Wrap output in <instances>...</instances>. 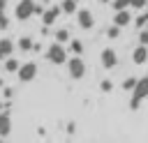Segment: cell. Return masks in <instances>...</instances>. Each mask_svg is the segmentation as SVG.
I'll return each mask as SVG.
<instances>
[{"label": "cell", "instance_id": "cell-1", "mask_svg": "<svg viewBox=\"0 0 148 143\" xmlns=\"http://www.w3.org/2000/svg\"><path fill=\"white\" fill-rule=\"evenodd\" d=\"M148 97V76H143V78H139L136 81V85H134V90H132V99H130V108H139V104L143 101Z\"/></svg>", "mask_w": 148, "mask_h": 143}, {"label": "cell", "instance_id": "cell-2", "mask_svg": "<svg viewBox=\"0 0 148 143\" xmlns=\"http://www.w3.org/2000/svg\"><path fill=\"white\" fill-rule=\"evenodd\" d=\"M46 60L53 62V65H65L69 58H67V48L60 44V42H53L49 48H46Z\"/></svg>", "mask_w": 148, "mask_h": 143}, {"label": "cell", "instance_id": "cell-3", "mask_svg": "<svg viewBox=\"0 0 148 143\" xmlns=\"http://www.w3.org/2000/svg\"><path fill=\"white\" fill-rule=\"evenodd\" d=\"M67 72H69V76H72L74 81L83 78V76H86V62H83V58H81V55L69 58V60H67Z\"/></svg>", "mask_w": 148, "mask_h": 143}, {"label": "cell", "instance_id": "cell-4", "mask_svg": "<svg viewBox=\"0 0 148 143\" xmlns=\"http://www.w3.org/2000/svg\"><path fill=\"white\" fill-rule=\"evenodd\" d=\"M35 0H18V5L14 7V16L18 21H28L32 14H35Z\"/></svg>", "mask_w": 148, "mask_h": 143}, {"label": "cell", "instance_id": "cell-5", "mask_svg": "<svg viewBox=\"0 0 148 143\" xmlns=\"http://www.w3.org/2000/svg\"><path fill=\"white\" fill-rule=\"evenodd\" d=\"M16 76H18L21 83H30V81L37 76V62H23V65L18 67Z\"/></svg>", "mask_w": 148, "mask_h": 143}, {"label": "cell", "instance_id": "cell-6", "mask_svg": "<svg viewBox=\"0 0 148 143\" xmlns=\"http://www.w3.org/2000/svg\"><path fill=\"white\" fill-rule=\"evenodd\" d=\"M76 23L81 30H90L95 25V18H92V12L90 9H79L76 12Z\"/></svg>", "mask_w": 148, "mask_h": 143}, {"label": "cell", "instance_id": "cell-7", "mask_svg": "<svg viewBox=\"0 0 148 143\" xmlns=\"http://www.w3.org/2000/svg\"><path fill=\"white\" fill-rule=\"evenodd\" d=\"M62 14V7H49V9H44V14H42V23L49 28V25H53L56 21H58V16Z\"/></svg>", "mask_w": 148, "mask_h": 143}, {"label": "cell", "instance_id": "cell-8", "mask_svg": "<svg viewBox=\"0 0 148 143\" xmlns=\"http://www.w3.org/2000/svg\"><path fill=\"white\" fill-rule=\"evenodd\" d=\"M99 60H102V67L113 69V67L118 65V53H116L113 48H104V51H102V55H99Z\"/></svg>", "mask_w": 148, "mask_h": 143}, {"label": "cell", "instance_id": "cell-9", "mask_svg": "<svg viewBox=\"0 0 148 143\" xmlns=\"http://www.w3.org/2000/svg\"><path fill=\"white\" fill-rule=\"evenodd\" d=\"M9 131H12V115H9V108H5L0 111V136L7 138Z\"/></svg>", "mask_w": 148, "mask_h": 143}, {"label": "cell", "instance_id": "cell-10", "mask_svg": "<svg viewBox=\"0 0 148 143\" xmlns=\"http://www.w3.org/2000/svg\"><path fill=\"white\" fill-rule=\"evenodd\" d=\"M113 23H116V25H120V28H125V25H130V23H132V14H130L127 9H118V12H116V16H113Z\"/></svg>", "mask_w": 148, "mask_h": 143}, {"label": "cell", "instance_id": "cell-11", "mask_svg": "<svg viewBox=\"0 0 148 143\" xmlns=\"http://www.w3.org/2000/svg\"><path fill=\"white\" fill-rule=\"evenodd\" d=\"M132 60H134L136 65H143V62L148 60V46H146V44H139V46L134 48V53H132Z\"/></svg>", "mask_w": 148, "mask_h": 143}, {"label": "cell", "instance_id": "cell-12", "mask_svg": "<svg viewBox=\"0 0 148 143\" xmlns=\"http://www.w3.org/2000/svg\"><path fill=\"white\" fill-rule=\"evenodd\" d=\"M12 53H14V42L7 39V37H2V39H0V60L9 58Z\"/></svg>", "mask_w": 148, "mask_h": 143}, {"label": "cell", "instance_id": "cell-13", "mask_svg": "<svg viewBox=\"0 0 148 143\" xmlns=\"http://www.w3.org/2000/svg\"><path fill=\"white\" fill-rule=\"evenodd\" d=\"M62 12L65 14H76L79 12V0H62Z\"/></svg>", "mask_w": 148, "mask_h": 143}, {"label": "cell", "instance_id": "cell-14", "mask_svg": "<svg viewBox=\"0 0 148 143\" xmlns=\"http://www.w3.org/2000/svg\"><path fill=\"white\" fill-rule=\"evenodd\" d=\"M18 67H21V62L16 60V58H5V72H12V74H16L18 72Z\"/></svg>", "mask_w": 148, "mask_h": 143}, {"label": "cell", "instance_id": "cell-15", "mask_svg": "<svg viewBox=\"0 0 148 143\" xmlns=\"http://www.w3.org/2000/svg\"><path fill=\"white\" fill-rule=\"evenodd\" d=\"M32 46H35V42H32L30 37H21V39H18V48H21L23 53H28V51H32Z\"/></svg>", "mask_w": 148, "mask_h": 143}, {"label": "cell", "instance_id": "cell-16", "mask_svg": "<svg viewBox=\"0 0 148 143\" xmlns=\"http://www.w3.org/2000/svg\"><path fill=\"white\" fill-rule=\"evenodd\" d=\"M111 5H113L116 12H118V9H130V7H132V0H111Z\"/></svg>", "mask_w": 148, "mask_h": 143}, {"label": "cell", "instance_id": "cell-17", "mask_svg": "<svg viewBox=\"0 0 148 143\" xmlns=\"http://www.w3.org/2000/svg\"><path fill=\"white\" fill-rule=\"evenodd\" d=\"M56 42H60V44H65V42H69V32H67L65 28H60V30H56Z\"/></svg>", "mask_w": 148, "mask_h": 143}, {"label": "cell", "instance_id": "cell-18", "mask_svg": "<svg viewBox=\"0 0 148 143\" xmlns=\"http://www.w3.org/2000/svg\"><path fill=\"white\" fill-rule=\"evenodd\" d=\"M134 23H136V28L141 30V28H146V23H148V12H141L136 18H134Z\"/></svg>", "mask_w": 148, "mask_h": 143}, {"label": "cell", "instance_id": "cell-19", "mask_svg": "<svg viewBox=\"0 0 148 143\" xmlns=\"http://www.w3.org/2000/svg\"><path fill=\"white\" fill-rule=\"evenodd\" d=\"M69 51L79 55V53H83V44H81L79 39H72V42H69Z\"/></svg>", "mask_w": 148, "mask_h": 143}, {"label": "cell", "instance_id": "cell-20", "mask_svg": "<svg viewBox=\"0 0 148 143\" xmlns=\"http://www.w3.org/2000/svg\"><path fill=\"white\" fill-rule=\"evenodd\" d=\"M106 37H109V39H116V37H120V25H116V23H113V25L106 30Z\"/></svg>", "mask_w": 148, "mask_h": 143}, {"label": "cell", "instance_id": "cell-21", "mask_svg": "<svg viewBox=\"0 0 148 143\" xmlns=\"http://www.w3.org/2000/svg\"><path fill=\"white\" fill-rule=\"evenodd\" d=\"M9 28V16L5 14V9H0V30H7Z\"/></svg>", "mask_w": 148, "mask_h": 143}, {"label": "cell", "instance_id": "cell-22", "mask_svg": "<svg viewBox=\"0 0 148 143\" xmlns=\"http://www.w3.org/2000/svg\"><path fill=\"white\" fill-rule=\"evenodd\" d=\"M136 81H139V78H134V76H130V78H125V81H123V88H125V90H134V85H136Z\"/></svg>", "mask_w": 148, "mask_h": 143}, {"label": "cell", "instance_id": "cell-23", "mask_svg": "<svg viewBox=\"0 0 148 143\" xmlns=\"http://www.w3.org/2000/svg\"><path fill=\"white\" fill-rule=\"evenodd\" d=\"M139 44H146L148 46V28H141L139 30Z\"/></svg>", "mask_w": 148, "mask_h": 143}, {"label": "cell", "instance_id": "cell-24", "mask_svg": "<svg viewBox=\"0 0 148 143\" xmlns=\"http://www.w3.org/2000/svg\"><path fill=\"white\" fill-rule=\"evenodd\" d=\"M146 5H148V0H132V7H134V9H139V12H141Z\"/></svg>", "mask_w": 148, "mask_h": 143}, {"label": "cell", "instance_id": "cell-25", "mask_svg": "<svg viewBox=\"0 0 148 143\" xmlns=\"http://www.w3.org/2000/svg\"><path fill=\"white\" fill-rule=\"evenodd\" d=\"M99 88H102L104 92H111V88H113V83H111V81H102V83H99Z\"/></svg>", "mask_w": 148, "mask_h": 143}, {"label": "cell", "instance_id": "cell-26", "mask_svg": "<svg viewBox=\"0 0 148 143\" xmlns=\"http://www.w3.org/2000/svg\"><path fill=\"white\" fill-rule=\"evenodd\" d=\"M2 97H5V99H12V97H14V90H12V88H2Z\"/></svg>", "mask_w": 148, "mask_h": 143}, {"label": "cell", "instance_id": "cell-27", "mask_svg": "<svg viewBox=\"0 0 148 143\" xmlns=\"http://www.w3.org/2000/svg\"><path fill=\"white\" fill-rule=\"evenodd\" d=\"M74 129H76V125H74V122H69V125H67V131H69V134H74Z\"/></svg>", "mask_w": 148, "mask_h": 143}, {"label": "cell", "instance_id": "cell-28", "mask_svg": "<svg viewBox=\"0 0 148 143\" xmlns=\"http://www.w3.org/2000/svg\"><path fill=\"white\" fill-rule=\"evenodd\" d=\"M0 9H7V0H0Z\"/></svg>", "mask_w": 148, "mask_h": 143}, {"label": "cell", "instance_id": "cell-29", "mask_svg": "<svg viewBox=\"0 0 148 143\" xmlns=\"http://www.w3.org/2000/svg\"><path fill=\"white\" fill-rule=\"evenodd\" d=\"M5 108H7V104H2V101H0V111H5Z\"/></svg>", "mask_w": 148, "mask_h": 143}, {"label": "cell", "instance_id": "cell-30", "mask_svg": "<svg viewBox=\"0 0 148 143\" xmlns=\"http://www.w3.org/2000/svg\"><path fill=\"white\" fill-rule=\"evenodd\" d=\"M0 88H5V81H2V78H0Z\"/></svg>", "mask_w": 148, "mask_h": 143}, {"label": "cell", "instance_id": "cell-31", "mask_svg": "<svg viewBox=\"0 0 148 143\" xmlns=\"http://www.w3.org/2000/svg\"><path fill=\"white\" fill-rule=\"evenodd\" d=\"M39 2H51V0H39Z\"/></svg>", "mask_w": 148, "mask_h": 143}, {"label": "cell", "instance_id": "cell-32", "mask_svg": "<svg viewBox=\"0 0 148 143\" xmlns=\"http://www.w3.org/2000/svg\"><path fill=\"white\" fill-rule=\"evenodd\" d=\"M102 2H109V0H102Z\"/></svg>", "mask_w": 148, "mask_h": 143}]
</instances>
